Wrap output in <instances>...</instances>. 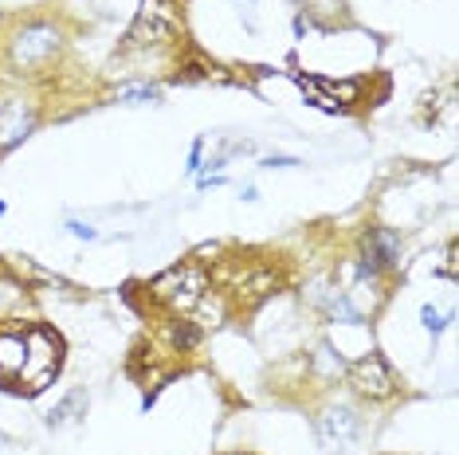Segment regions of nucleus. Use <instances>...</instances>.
<instances>
[{
	"label": "nucleus",
	"mask_w": 459,
	"mask_h": 455,
	"mask_svg": "<svg viewBox=\"0 0 459 455\" xmlns=\"http://www.w3.org/2000/svg\"><path fill=\"white\" fill-rule=\"evenodd\" d=\"M150 291H153V298L169 303L173 310H189L193 303H201V298H204L208 275L196 263H181V267H173V271H165L158 283L150 287Z\"/></svg>",
	"instance_id": "7ed1b4c3"
},
{
	"label": "nucleus",
	"mask_w": 459,
	"mask_h": 455,
	"mask_svg": "<svg viewBox=\"0 0 459 455\" xmlns=\"http://www.w3.org/2000/svg\"><path fill=\"white\" fill-rule=\"evenodd\" d=\"M247 4H252V0H247Z\"/></svg>",
	"instance_id": "a211bd4d"
},
{
	"label": "nucleus",
	"mask_w": 459,
	"mask_h": 455,
	"mask_svg": "<svg viewBox=\"0 0 459 455\" xmlns=\"http://www.w3.org/2000/svg\"><path fill=\"white\" fill-rule=\"evenodd\" d=\"M39 126V110L36 102H24V99H13L4 110H0V158L13 153L24 138H32V130Z\"/></svg>",
	"instance_id": "0eeeda50"
},
{
	"label": "nucleus",
	"mask_w": 459,
	"mask_h": 455,
	"mask_svg": "<svg viewBox=\"0 0 459 455\" xmlns=\"http://www.w3.org/2000/svg\"><path fill=\"white\" fill-rule=\"evenodd\" d=\"M56 373H59V341L48 330H28V365L20 381L32 392H39Z\"/></svg>",
	"instance_id": "20e7f679"
},
{
	"label": "nucleus",
	"mask_w": 459,
	"mask_h": 455,
	"mask_svg": "<svg viewBox=\"0 0 459 455\" xmlns=\"http://www.w3.org/2000/svg\"><path fill=\"white\" fill-rule=\"evenodd\" d=\"M322 87H330L333 95H338V87H333V82H322ZM342 95H346V99H353V95H358V87H342Z\"/></svg>",
	"instance_id": "dca6fc26"
},
{
	"label": "nucleus",
	"mask_w": 459,
	"mask_h": 455,
	"mask_svg": "<svg viewBox=\"0 0 459 455\" xmlns=\"http://www.w3.org/2000/svg\"><path fill=\"white\" fill-rule=\"evenodd\" d=\"M173 346L177 349H196V346H201V330H196L193 322H181L173 330Z\"/></svg>",
	"instance_id": "9b49d317"
},
{
	"label": "nucleus",
	"mask_w": 459,
	"mask_h": 455,
	"mask_svg": "<svg viewBox=\"0 0 459 455\" xmlns=\"http://www.w3.org/2000/svg\"><path fill=\"white\" fill-rule=\"evenodd\" d=\"M0 216H4V201H0Z\"/></svg>",
	"instance_id": "f3484780"
},
{
	"label": "nucleus",
	"mask_w": 459,
	"mask_h": 455,
	"mask_svg": "<svg viewBox=\"0 0 459 455\" xmlns=\"http://www.w3.org/2000/svg\"><path fill=\"white\" fill-rule=\"evenodd\" d=\"M67 228H71V236H79V240H95V236H99L95 228H91V224H82V220H71Z\"/></svg>",
	"instance_id": "4468645a"
},
{
	"label": "nucleus",
	"mask_w": 459,
	"mask_h": 455,
	"mask_svg": "<svg viewBox=\"0 0 459 455\" xmlns=\"http://www.w3.org/2000/svg\"><path fill=\"white\" fill-rule=\"evenodd\" d=\"M315 432H318V440H322V448H326V451L346 455L353 443L361 440L365 424H361V412L353 408V405H342V400H333V405H326V408L318 412Z\"/></svg>",
	"instance_id": "f03ea898"
},
{
	"label": "nucleus",
	"mask_w": 459,
	"mask_h": 455,
	"mask_svg": "<svg viewBox=\"0 0 459 455\" xmlns=\"http://www.w3.org/2000/svg\"><path fill=\"white\" fill-rule=\"evenodd\" d=\"M346 373H350V385L358 389L361 397H369V400H389L393 392H396L393 369L385 365V357H377V354H369V357H361V361H353V365H346Z\"/></svg>",
	"instance_id": "423d86ee"
},
{
	"label": "nucleus",
	"mask_w": 459,
	"mask_h": 455,
	"mask_svg": "<svg viewBox=\"0 0 459 455\" xmlns=\"http://www.w3.org/2000/svg\"><path fill=\"white\" fill-rule=\"evenodd\" d=\"M401 260V236L393 228H373L361 240V279H381L385 271H393Z\"/></svg>",
	"instance_id": "39448f33"
},
{
	"label": "nucleus",
	"mask_w": 459,
	"mask_h": 455,
	"mask_svg": "<svg viewBox=\"0 0 459 455\" xmlns=\"http://www.w3.org/2000/svg\"><path fill=\"white\" fill-rule=\"evenodd\" d=\"M264 165L267 169H290V165H299V158H267Z\"/></svg>",
	"instance_id": "2eb2a0df"
},
{
	"label": "nucleus",
	"mask_w": 459,
	"mask_h": 455,
	"mask_svg": "<svg viewBox=\"0 0 459 455\" xmlns=\"http://www.w3.org/2000/svg\"><path fill=\"white\" fill-rule=\"evenodd\" d=\"M420 322H424V330H432V334H440V330L452 322V314H444V310H436V306H424L420 310Z\"/></svg>",
	"instance_id": "f8f14e48"
},
{
	"label": "nucleus",
	"mask_w": 459,
	"mask_h": 455,
	"mask_svg": "<svg viewBox=\"0 0 459 455\" xmlns=\"http://www.w3.org/2000/svg\"><path fill=\"white\" fill-rule=\"evenodd\" d=\"M28 365V330H0V381H20Z\"/></svg>",
	"instance_id": "6e6552de"
},
{
	"label": "nucleus",
	"mask_w": 459,
	"mask_h": 455,
	"mask_svg": "<svg viewBox=\"0 0 459 455\" xmlns=\"http://www.w3.org/2000/svg\"><path fill=\"white\" fill-rule=\"evenodd\" d=\"M82 412H87V392L82 389H75V392H67L64 400H59L56 408L48 412V424L51 428H59V424H71V420H79Z\"/></svg>",
	"instance_id": "1a4fd4ad"
},
{
	"label": "nucleus",
	"mask_w": 459,
	"mask_h": 455,
	"mask_svg": "<svg viewBox=\"0 0 459 455\" xmlns=\"http://www.w3.org/2000/svg\"><path fill=\"white\" fill-rule=\"evenodd\" d=\"M315 365H318L326 377H342V373H346V361H342V354H333V346H318Z\"/></svg>",
	"instance_id": "9d476101"
},
{
	"label": "nucleus",
	"mask_w": 459,
	"mask_h": 455,
	"mask_svg": "<svg viewBox=\"0 0 459 455\" xmlns=\"http://www.w3.org/2000/svg\"><path fill=\"white\" fill-rule=\"evenodd\" d=\"M118 99H122V102H158L161 90H158V87H130V90H122Z\"/></svg>",
	"instance_id": "ddd939ff"
},
{
	"label": "nucleus",
	"mask_w": 459,
	"mask_h": 455,
	"mask_svg": "<svg viewBox=\"0 0 459 455\" xmlns=\"http://www.w3.org/2000/svg\"><path fill=\"white\" fill-rule=\"evenodd\" d=\"M59 51H64V32L48 20H32V24L16 28L8 39V67L16 75H39Z\"/></svg>",
	"instance_id": "f257e3e1"
}]
</instances>
